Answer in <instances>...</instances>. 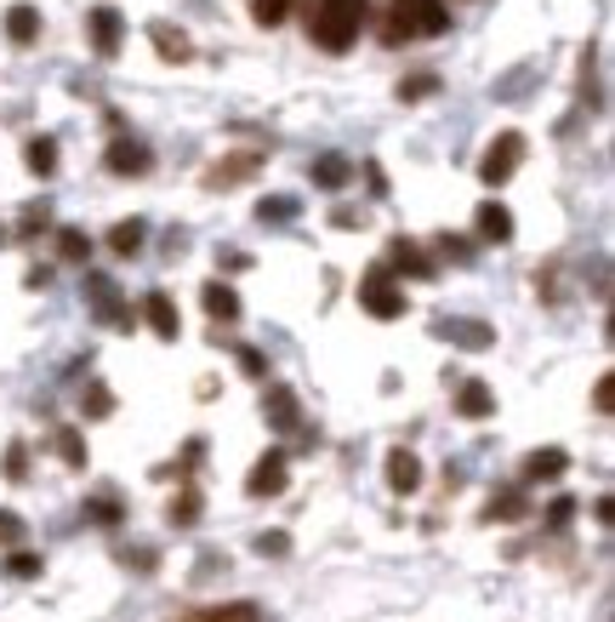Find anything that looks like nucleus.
I'll return each instance as SVG.
<instances>
[{"mask_svg": "<svg viewBox=\"0 0 615 622\" xmlns=\"http://www.w3.org/2000/svg\"><path fill=\"white\" fill-rule=\"evenodd\" d=\"M370 23V0H308V41L320 52H348Z\"/></svg>", "mask_w": 615, "mask_h": 622, "instance_id": "1", "label": "nucleus"}, {"mask_svg": "<svg viewBox=\"0 0 615 622\" xmlns=\"http://www.w3.org/2000/svg\"><path fill=\"white\" fill-rule=\"evenodd\" d=\"M444 29H451V7H444V0H393L388 23H382V41L399 46L410 35H444Z\"/></svg>", "mask_w": 615, "mask_h": 622, "instance_id": "2", "label": "nucleus"}, {"mask_svg": "<svg viewBox=\"0 0 615 622\" xmlns=\"http://www.w3.org/2000/svg\"><path fill=\"white\" fill-rule=\"evenodd\" d=\"M359 309L376 314V320H399V314H404V286L393 280L388 264H376V269L359 280Z\"/></svg>", "mask_w": 615, "mask_h": 622, "instance_id": "3", "label": "nucleus"}, {"mask_svg": "<svg viewBox=\"0 0 615 622\" xmlns=\"http://www.w3.org/2000/svg\"><path fill=\"white\" fill-rule=\"evenodd\" d=\"M519 160H525V138H519V132H501V138L485 149V160H478V178H485L490 189H501L512 172H519Z\"/></svg>", "mask_w": 615, "mask_h": 622, "instance_id": "4", "label": "nucleus"}, {"mask_svg": "<svg viewBox=\"0 0 615 622\" xmlns=\"http://www.w3.org/2000/svg\"><path fill=\"white\" fill-rule=\"evenodd\" d=\"M285 480H291L285 474V451H262L251 463V474H246V491H251V497H280Z\"/></svg>", "mask_w": 615, "mask_h": 622, "instance_id": "5", "label": "nucleus"}, {"mask_svg": "<svg viewBox=\"0 0 615 622\" xmlns=\"http://www.w3.org/2000/svg\"><path fill=\"white\" fill-rule=\"evenodd\" d=\"M86 291H91V309H97V320H109V325H120V332H131V309L120 303V286H115V280L86 275Z\"/></svg>", "mask_w": 615, "mask_h": 622, "instance_id": "6", "label": "nucleus"}, {"mask_svg": "<svg viewBox=\"0 0 615 622\" xmlns=\"http://www.w3.org/2000/svg\"><path fill=\"white\" fill-rule=\"evenodd\" d=\"M473 228H478V240H485V246H507L512 240V212L501 201H485L473 212Z\"/></svg>", "mask_w": 615, "mask_h": 622, "instance_id": "7", "label": "nucleus"}, {"mask_svg": "<svg viewBox=\"0 0 615 622\" xmlns=\"http://www.w3.org/2000/svg\"><path fill=\"white\" fill-rule=\"evenodd\" d=\"M143 320L154 325V337H177L183 332V314H177V303H171L165 291H149L143 298Z\"/></svg>", "mask_w": 615, "mask_h": 622, "instance_id": "8", "label": "nucleus"}, {"mask_svg": "<svg viewBox=\"0 0 615 622\" xmlns=\"http://www.w3.org/2000/svg\"><path fill=\"white\" fill-rule=\"evenodd\" d=\"M564 469H570V451H559V446H541V451H530V457H525V485L559 480Z\"/></svg>", "mask_w": 615, "mask_h": 622, "instance_id": "9", "label": "nucleus"}, {"mask_svg": "<svg viewBox=\"0 0 615 622\" xmlns=\"http://www.w3.org/2000/svg\"><path fill=\"white\" fill-rule=\"evenodd\" d=\"M388 485L399 491V497H410V491L422 485V463H417V451H404V446L388 451Z\"/></svg>", "mask_w": 615, "mask_h": 622, "instance_id": "10", "label": "nucleus"}, {"mask_svg": "<svg viewBox=\"0 0 615 622\" xmlns=\"http://www.w3.org/2000/svg\"><path fill=\"white\" fill-rule=\"evenodd\" d=\"M102 160H109V172H120V178H131V172H149V149L143 143H137V138H115L109 143V154H102Z\"/></svg>", "mask_w": 615, "mask_h": 622, "instance_id": "11", "label": "nucleus"}, {"mask_svg": "<svg viewBox=\"0 0 615 622\" xmlns=\"http://www.w3.org/2000/svg\"><path fill=\"white\" fill-rule=\"evenodd\" d=\"M86 23H91L97 52H102V57H115V52H120V12H115V7H91Z\"/></svg>", "mask_w": 615, "mask_h": 622, "instance_id": "12", "label": "nucleus"}, {"mask_svg": "<svg viewBox=\"0 0 615 622\" xmlns=\"http://www.w3.org/2000/svg\"><path fill=\"white\" fill-rule=\"evenodd\" d=\"M177 622H262V611L251 600H228V605H199V611H188Z\"/></svg>", "mask_w": 615, "mask_h": 622, "instance_id": "13", "label": "nucleus"}, {"mask_svg": "<svg viewBox=\"0 0 615 622\" xmlns=\"http://www.w3.org/2000/svg\"><path fill=\"white\" fill-rule=\"evenodd\" d=\"M257 167H262V154L246 149V154H234V160H223V167L205 172V189H228V183H239V178H251Z\"/></svg>", "mask_w": 615, "mask_h": 622, "instance_id": "14", "label": "nucleus"}, {"mask_svg": "<svg viewBox=\"0 0 615 622\" xmlns=\"http://www.w3.org/2000/svg\"><path fill=\"white\" fill-rule=\"evenodd\" d=\"M388 269H404V275L428 280V275H433V257H428L417 240H393V246H388Z\"/></svg>", "mask_w": 615, "mask_h": 622, "instance_id": "15", "label": "nucleus"}, {"mask_svg": "<svg viewBox=\"0 0 615 622\" xmlns=\"http://www.w3.org/2000/svg\"><path fill=\"white\" fill-rule=\"evenodd\" d=\"M149 41L160 46L165 63H188V57H194V52H188V35H183V29H171V23H149Z\"/></svg>", "mask_w": 615, "mask_h": 622, "instance_id": "16", "label": "nucleus"}, {"mask_svg": "<svg viewBox=\"0 0 615 622\" xmlns=\"http://www.w3.org/2000/svg\"><path fill=\"white\" fill-rule=\"evenodd\" d=\"M456 411H462V417H490V411H496V395H490L478 377H467V383L456 388Z\"/></svg>", "mask_w": 615, "mask_h": 622, "instance_id": "17", "label": "nucleus"}, {"mask_svg": "<svg viewBox=\"0 0 615 622\" xmlns=\"http://www.w3.org/2000/svg\"><path fill=\"white\" fill-rule=\"evenodd\" d=\"M34 35H41V12H34V7H12L7 12V41L12 46H29Z\"/></svg>", "mask_w": 615, "mask_h": 622, "instance_id": "18", "label": "nucleus"}, {"mask_svg": "<svg viewBox=\"0 0 615 622\" xmlns=\"http://www.w3.org/2000/svg\"><path fill=\"white\" fill-rule=\"evenodd\" d=\"M205 314H212V320H239V298H234L228 280H212V286H205Z\"/></svg>", "mask_w": 615, "mask_h": 622, "instance_id": "19", "label": "nucleus"}, {"mask_svg": "<svg viewBox=\"0 0 615 622\" xmlns=\"http://www.w3.org/2000/svg\"><path fill=\"white\" fill-rule=\"evenodd\" d=\"M143 235H149L143 217H126V223H115V228H109V246H115L120 257H137V251H143Z\"/></svg>", "mask_w": 615, "mask_h": 622, "instance_id": "20", "label": "nucleus"}, {"mask_svg": "<svg viewBox=\"0 0 615 622\" xmlns=\"http://www.w3.org/2000/svg\"><path fill=\"white\" fill-rule=\"evenodd\" d=\"M262 411H268L273 422H280V429H296V395H291V388L273 383V388H268V400H262Z\"/></svg>", "mask_w": 615, "mask_h": 622, "instance_id": "21", "label": "nucleus"}, {"mask_svg": "<svg viewBox=\"0 0 615 622\" xmlns=\"http://www.w3.org/2000/svg\"><path fill=\"white\" fill-rule=\"evenodd\" d=\"M23 160H29V172H41V178H52V172H57V143H52V138H29Z\"/></svg>", "mask_w": 615, "mask_h": 622, "instance_id": "22", "label": "nucleus"}, {"mask_svg": "<svg viewBox=\"0 0 615 622\" xmlns=\"http://www.w3.org/2000/svg\"><path fill=\"white\" fill-rule=\"evenodd\" d=\"M348 178H354V167H348L342 154H325V160H314V183H325V189H342Z\"/></svg>", "mask_w": 615, "mask_h": 622, "instance_id": "23", "label": "nucleus"}, {"mask_svg": "<svg viewBox=\"0 0 615 622\" xmlns=\"http://www.w3.org/2000/svg\"><path fill=\"white\" fill-rule=\"evenodd\" d=\"M444 337H456L462 348H485L490 343V332L478 320H444Z\"/></svg>", "mask_w": 615, "mask_h": 622, "instance_id": "24", "label": "nucleus"}, {"mask_svg": "<svg viewBox=\"0 0 615 622\" xmlns=\"http://www.w3.org/2000/svg\"><path fill=\"white\" fill-rule=\"evenodd\" d=\"M525 514H530L525 491H501V497H490V508H485V519H525Z\"/></svg>", "mask_w": 615, "mask_h": 622, "instance_id": "25", "label": "nucleus"}, {"mask_svg": "<svg viewBox=\"0 0 615 622\" xmlns=\"http://www.w3.org/2000/svg\"><path fill=\"white\" fill-rule=\"evenodd\" d=\"M291 7H296V0H251V18H257L262 29H280V23L291 18Z\"/></svg>", "mask_w": 615, "mask_h": 622, "instance_id": "26", "label": "nucleus"}, {"mask_svg": "<svg viewBox=\"0 0 615 622\" xmlns=\"http://www.w3.org/2000/svg\"><path fill=\"white\" fill-rule=\"evenodd\" d=\"M194 519H199V491L183 485V491H177V503H171V526H194Z\"/></svg>", "mask_w": 615, "mask_h": 622, "instance_id": "27", "label": "nucleus"}, {"mask_svg": "<svg viewBox=\"0 0 615 622\" xmlns=\"http://www.w3.org/2000/svg\"><path fill=\"white\" fill-rule=\"evenodd\" d=\"M57 457H63L68 469H86V440L75 429H57Z\"/></svg>", "mask_w": 615, "mask_h": 622, "instance_id": "28", "label": "nucleus"}, {"mask_svg": "<svg viewBox=\"0 0 615 622\" xmlns=\"http://www.w3.org/2000/svg\"><path fill=\"white\" fill-rule=\"evenodd\" d=\"M57 251H63V264H80V257L91 251V240L80 235V228H57Z\"/></svg>", "mask_w": 615, "mask_h": 622, "instance_id": "29", "label": "nucleus"}, {"mask_svg": "<svg viewBox=\"0 0 615 622\" xmlns=\"http://www.w3.org/2000/svg\"><path fill=\"white\" fill-rule=\"evenodd\" d=\"M109 411H115V395H109L102 383H91V388H86V417H109Z\"/></svg>", "mask_w": 615, "mask_h": 622, "instance_id": "30", "label": "nucleus"}, {"mask_svg": "<svg viewBox=\"0 0 615 622\" xmlns=\"http://www.w3.org/2000/svg\"><path fill=\"white\" fill-rule=\"evenodd\" d=\"M7 480H29V446L23 440L7 446Z\"/></svg>", "mask_w": 615, "mask_h": 622, "instance_id": "31", "label": "nucleus"}, {"mask_svg": "<svg viewBox=\"0 0 615 622\" xmlns=\"http://www.w3.org/2000/svg\"><path fill=\"white\" fill-rule=\"evenodd\" d=\"M428 92H439V81H433V75H410V81H399V97H410V104H422Z\"/></svg>", "mask_w": 615, "mask_h": 622, "instance_id": "32", "label": "nucleus"}, {"mask_svg": "<svg viewBox=\"0 0 615 622\" xmlns=\"http://www.w3.org/2000/svg\"><path fill=\"white\" fill-rule=\"evenodd\" d=\"M0 543H7V548H18V543H23V519H18L12 508H0Z\"/></svg>", "mask_w": 615, "mask_h": 622, "instance_id": "33", "label": "nucleus"}, {"mask_svg": "<svg viewBox=\"0 0 615 622\" xmlns=\"http://www.w3.org/2000/svg\"><path fill=\"white\" fill-rule=\"evenodd\" d=\"M7 571H12V577H41V554H23V548H18L12 560H7Z\"/></svg>", "mask_w": 615, "mask_h": 622, "instance_id": "34", "label": "nucleus"}, {"mask_svg": "<svg viewBox=\"0 0 615 622\" xmlns=\"http://www.w3.org/2000/svg\"><path fill=\"white\" fill-rule=\"evenodd\" d=\"M593 406L609 417V406H615V377H598V388H593Z\"/></svg>", "mask_w": 615, "mask_h": 622, "instance_id": "35", "label": "nucleus"}, {"mask_svg": "<svg viewBox=\"0 0 615 622\" xmlns=\"http://www.w3.org/2000/svg\"><path fill=\"white\" fill-rule=\"evenodd\" d=\"M285 548H291L285 532H262V537H257V554H285Z\"/></svg>", "mask_w": 615, "mask_h": 622, "instance_id": "36", "label": "nucleus"}, {"mask_svg": "<svg viewBox=\"0 0 615 622\" xmlns=\"http://www.w3.org/2000/svg\"><path fill=\"white\" fill-rule=\"evenodd\" d=\"M91 519H97V526H115V519H120L115 497H97V503H91Z\"/></svg>", "mask_w": 615, "mask_h": 622, "instance_id": "37", "label": "nucleus"}, {"mask_svg": "<svg viewBox=\"0 0 615 622\" xmlns=\"http://www.w3.org/2000/svg\"><path fill=\"white\" fill-rule=\"evenodd\" d=\"M570 514H575V503L570 497H553V508H547V526H570Z\"/></svg>", "mask_w": 615, "mask_h": 622, "instance_id": "38", "label": "nucleus"}, {"mask_svg": "<svg viewBox=\"0 0 615 622\" xmlns=\"http://www.w3.org/2000/svg\"><path fill=\"white\" fill-rule=\"evenodd\" d=\"M239 366H246L251 377H268V360H262L257 348H239Z\"/></svg>", "mask_w": 615, "mask_h": 622, "instance_id": "39", "label": "nucleus"}, {"mask_svg": "<svg viewBox=\"0 0 615 622\" xmlns=\"http://www.w3.org/2000/svg\"><path fill=\"white\" fill-rule=\"evenodd\" d=\"M257 212H262V223H268V217H291V212H296V206H291V201H262V206H257Z\"/></svg>", "mask_w": 615, "mask_h": 622, "instance_id": "40", "label": "nucleus"}]
</instances>
